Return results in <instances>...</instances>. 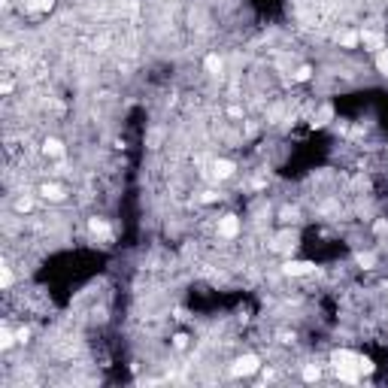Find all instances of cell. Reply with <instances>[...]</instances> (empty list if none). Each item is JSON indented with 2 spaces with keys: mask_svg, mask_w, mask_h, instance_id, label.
Segmentation results:
<instances>
[{
  "mask_svg": "<svg viewBox=\"0 0 388 388\" xmlns=\"http://www.w3.org/2000/svg\"><path fill=\"white\" fill-rule=\"evenodd\" d=\"M334 364H337V373L340 379H346V382H355L358 379V355H349V352H337L334 355Z\"/></svg>",
  "mask_w": 388,
  "mask_h": 388,
  "instance_id": "6da1fadb",
  "label": "cell"
},
{
  "mask_svg": "<svg viewBox=\"0 0 388 388\" xmlns=\"http://www.w3.org/2000/svg\"><path fill=\"white\" fill-rule=\"evenodd\" d=\"M258 370V358L255 355H246V358H240L234 367H231V373L234 376H249V373H255Z\"/></svg>",
  "mask_w": 388,
  "mask_h": 388,
  "instance_id": "7a4b0ae2",
  "label": "cell"
},
{
  "mask_svg": "<svg viewBox=\"0 0 388 388\" xmlns=\"http://www.w3.org/2000/svg\"><path fill=\"white\" fill-rule=\"evenodd\" d=\"M218 234H222V237H237L240 234V222H237V215H225L222 218V222H218Z\"/></svg>",
  "mask_w": 388,
  "mask_h": 388,
  "instance_id": "3957f363",
  "label": "cell"
},
{
  "mask_svg": "<svg viewBox=\"0 0 388 388\" xmlns=\"http://www.w3.org/2000/svg\"><path fill=\"white\" fill-rule=\"evenodd\" d=\"M315 264H309V261H288L285 264V273L288 276H303V273H309Z\"/></svg>",
  "mask_w": 388,
  "mask_h": 388,
  "instance_id": "277c9868",
  "label": "cell"
},
{
  "mask_svg": "<svg viewBox=\"0 0 388 388\" xmlns=\"http://www.w3.org/2000/svg\"><path fill=\"white\" fill-rule=\"evenodd\" d=\"M234 173V164L231 161H218L215 164V176H231Z\"/></svg>",
  "mask_w": 388,
  "mask_h": 388,
  "instance_id": "5b68a950",
  "label": "cell"
},
{
  "mask_svg": "<svg viewBox=\"0 0 388 388\" xmlns=\"http://www.w3.org/2000/svg\"><path fill=\"white\" fill-rule=\"evenodd\" d=\"M206 70H209V73H222V58L209 55V58H206Z\"/></svg>",
  "mask_w": 388,
  "mask_h": 388,
  "instance_id": "8992f818",
  "label": "cell"
},
{
  "mask_svg": "<svg viewBox=\"0 0 388 388\" xmlns=\"http://www.w3.org/2000/svg\"><path fill=\"white\" fill-rule=\"evenodd\" d=\"M376 67L385 73V76H388V48H382V52H379V58H376Z\"/></svg>",
  "mask_w": 388,
  "mask_h": 388,
  "instance_id": "52a82bcc",
  "label": "cell"
},
{
  "mask_svg": "<svg viewBox=\"0 0 388 388\" xmlns=\"http://www.w3.org/2000/svg\"><path fill=\"white\" fill-rule=\"evenodd\" d=\"M91 234H100V237H106V225L100 222V218H91Z\"/></svg>",
  "mask_w": 388,
  "mask_h": 388,
  "instance_id": "ba28073f",
  "label": "cell"
},
{
  "mask_svg": "<svg viewBox=\"0 0 388 388\" xmlns=\"http://www.w3.org/2000/svg\"><path fill=\"white\" fill-rule=\"evenodd\" d=\"M46 152H48V155H61L64 149H61V143H58V140H48V143H46Z\"/></svg>",
  "mask_w": 388,
  "mask_h": 388,
  "instance_id": "9c48e42d",
  "label": "cell"
},
{
  "mask_svg": "<svg viewBox=\"0 0 388 388\" xmlns=\"http://www.w3.org/2000/svg\"><path fill=\"white\" fill-rule=\"evenodd\" d=\"M358 370L361 373H373V361L370 358H358Z\"/></svg>",
  "mask_w": 388,
  "mask_h": 388,
  "instance_id": "30bf717a",
  "label": "cell"
},
{
  "mask_svg": "<svg viewBox=\"0 0 388 388\" xmlns=\"http://www.w3.org/2000/svg\"><path fill=\"white\" fill-rule=\"evenodd\" d=\"M361 40H364V43H367V46H373V48H379V46H382V40H379L376 34H364Z\"/></svg>",
  "mask_w": 388,
  "mask_h": 388,
  "instance_id": "8fae6325",
  "label": "cell"
},
{
  "mask_svg": "<svg viewBox=\"0 0 388 388\" xmlns=\"http://www.w3.org/2000/svg\"><path fill=\"white\" fill-rule=\"evenodd\" d=\"M303 379H309V382L319 379V367H306V370H303Z\"/></svg>",
  "mask_w": 388,
  "mask_h": 388,
  "instance_id": "7c38bea8",
  "label": "cell"
},
{
  "mask_svg": "<svg viewBox=\"0 0 388 388\" xmlns=\"http://www.w3.org/2000/svg\"><path fill=\"white\" fill-rule=\"evenodd\" d=\"M0 282H3V288H9V282H12V273L3 267V273H0Z\"/></svg>",
  "mask_w": 388,
  "mask_h": 388,
  "instance_id": "4fadbf2b",
  "label": "cell"
},
{
  "mask_svg": "<svg viewBox=\"0 0 388 388\" xmlns=\"http://www.w3.org/2000/svg\"><path fill=\"white\" fill-rule=\"evenodd\" d=\"M358 264H361V267H373V255H361Z\"/></svg>",
  "mask_w": 388,
  "mask_h": 388,
  "instance_id": "5bb4252c",
  "label": "cell"
},
{
  "mask_svg": "<svg viewBox=\"0 0 388 388\" xmlns=\"http://www.w3.org/2000/svg\"><path fill=\"white\" fill-rule=\"evenodd\" d=\"M0 346L9 349V346H12V334H3V337H0Z\"/></svg>",
  "mask_w": 388,
  "mask_h": 388,
  "instance_id": "9a60e30c",
  "label": "cell"
}]
</instances>
